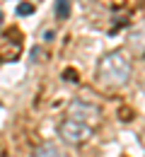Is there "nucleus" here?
Listing matches in <instances>:
<instances>
[{
  "instance_id": "nucleus-1",
  "label": "nucleus",
  "mask_w": 145,
  "mask_h": 157,
  "mask_svg": "<svg viewBox=\"0 0 145 157\" xmlns=\"http://www.w3.org/2000/svg\"><path fill=\"white\" fill-rule=\"evenodd\" d=\"M131 60L124 51H109L97 63V82L106 90H119L131 80Z\"/></svg>"
},
{
  "instance_id": "nucleus-2",
  "label": "nucleus",
  "mask_w": 145,
  "mask_h": 157,
  "mask_svg": "<svg viewBox=\"0 0 145 157\" xmlns=\"http://www.w3.org/2000/svg\"><path fill=\"white\" fill-rule=\"evenodd\" d=\"M65 118L94 128L97 121H99V106L92 104V101H85V99H75V101H70V106H68V116H65Z\"/></svg>"
},
{
  "instance_id": "nucleus-3",
  "label": "nucleus",
  "mask_w": 145,
  "mask_h": 157,
  "mask_svg": "<svg viewBox=\"0 0 145 157\" xmlns=\"http://www.w3.org/2000/svg\"><path fill=\"white\" fill-rule=\"evenodd\" d=\"M92 133H94V128L82 126L78 121H70V118H63L61 123H58V136L68 145H82V143H87L92 138Z\"/></svg>"
},
{
  "instance_id": "nucleus-4",
  "label": "nucleus",
  "mask_w": 145,
  "mask_h": 157,
  "mask_svg": "<svg viewBox=\"0 0 145 157\" xmlns=\"http://www.w3.org/2000/svg\"><path fill=\"white\" fill-rule=\"evenodd\" d=\"M20 51H22V41H5L0 46V60L12 63V60L20 58Z\"/></svg>"
},
{
  "instance_id": "nucleus-5",
  "label": "nucleus",
  "mask_w": 145,
  "mask_h": 157,
  "mask_svg": "<svg viewBox=\"0 0 145 157\" xmlns=\"http://www.w3.org/2000/svg\"><path fill=\"white\" fill-rule=\"evenodd\" d=\"M34 157H68L63 150H58L56 145H51V143H44L39 145L36 150H34Z\"/></svg>"
},
{
  "instance_id": "nucleus-6",
  "label": "nucleus",
  "mask_w": 145,
  "mask_h": 157,
  "mask_svg": "<svg viewBox=\"0 0 145 157\" xmlns=\"http://www.w3.org/2000/svg\"><path fill=\"white\" fill-rule=\"evenodd\" d=\"M131 48L135 51V56H145V27L131 36Z\"/></svg>"
},
{
  "instance_id": "nucleus-7",
  "label": "nucleus",
  "mask_w": 145,
  "mask_h": 157,
  "mask_svg": "<svg viewBox=\"0 0 145 157\" xmlns=\"http://www.w3.org/2000/svg\"><path fill=\"white\" fill-rule=\"evenodd\" d=\"M56 17L58 20L70 17V0H56Z\"/></svg>"
},
{
  "instance_id": "nucleus-8",
  "label": "nucleus",
  "mask_w": 145,
  "mask_h": 157,
  "mask_svg": "<svg viewBox=\"0 0 145 157\" xmlns=\"http://www.w3.org/2000/svg\"><path fill=\"white\" fill-rule=\"evenodd\" d=\"M34 12V5L32 2H20L17 5V17H29Z\"/></svg>"
},
{
  "instance_id": "nucleus-9",
  "label": "nucleus",
  "mask_w": 145,
  "mask_h": 157,
  "mask_svg": "<svg viewBox=\"0 0 145 157\" xmlns=\"http://www.w3.org/2000/svg\"><path fill=\"white\" fill-rule=\"evenodd\" d=\"M63 80H65V82H78V80H80V75H78V70L65 68V70H63Z\"/></svg>"
},
{
  "instance_id": "nucleus-10",
  "label": "nucleus",
  "mask_w": 145,
  "mask_h": 157,
  "mask_svg": "<svg viewBox=\"0 0 145 157\" xmlns=\"http://www.w3.org/2000/svg\"><path fill=\"white\" fill-rule=\"evenodd\" d=\"M41 58H46V53H44L41 48H39V46L32 48V60H34V63H41Z\"/></svg>"
},
{
  "instance_id": "nucleus-11",
  "label": "nucleus",
  "mask_w": 145,
  "mask_h": 157,
  "mask_svg": "<svg viewBox=\"0 0 145 157\" xmlns=\"http://www.w3.org/2000/svg\"><path fill=\"white\" fill-rule=\"evenodd\" d=\"M119 114H121V121H131V116H133V111H131V109H121V111H119Z\"/></svg>"
},
{
  "instance_id": "nucleus-12",
  "label": "nucleus",
  "mask_w": 145,
  "mask_h": 157,
  "mask_svg": "<svg viewBox=\"0 0 145 157\" xmlns=\"http://www.w3.org/2000/svg\"><path fill=\"white\" fill-rule=\"evenodd\" d=\"M2 22H5V15H2V12H0V27H2Z\"/></svg>"
}]
</instances>
